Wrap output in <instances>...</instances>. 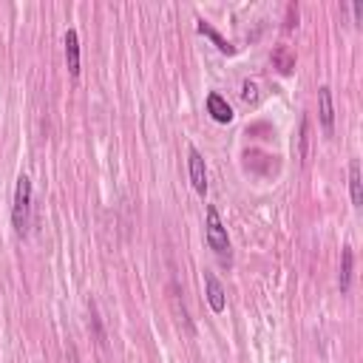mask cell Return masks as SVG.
<instances>
[{
	"mask_svg": "<svg viewBox=\"0 0 363 363\" xmlns=\"http://www.w3.org/2000/svg\"><path fill=\"white\" fill-rule=\"evenodd\" d=\"M241 99H244L247 105H255V102H258V85H255L252 79H244V82H241Z\"/></svg>",
	"mask_w": 363,
	"mask_h": 363,
	"instance_id": "7c38bea8",
	"label": "cell"
},
{
	"mask_svg": "<svg viewBox=\"0 0 363 363\" xmlns=\"http://www.w3.org/2000/svg\"><path fill=\"white\" fill-rule=\"evenodd\" d=\"M292 26H298V9L295 6L286 9V28H292Z\"/></svg>",
	"mask_w": 363,
	"mask_h": 363,
	"instance_id": "5bb4252c",
	"label": "cell"
},
{
	"mask_svg": "<svg viewBox=\"0 0 363 363\" xmlns=\"http://www.w3.org/2000/svg\"><path fill=\"white\" fill-rule=\"evenodd\" d=\"M65 65H68V74L71 77H79V37H77V28H68L65 37Z\"/></svg>",
	"mask_w": 363,
	"mask_h": 363,
	"instance_id": "8992f818",
	"label": "cell"
},
{
	"mask_svg": "<svg viewBox=\"0 0 363 363\" xmlns=\"http://www.w3.org/2000/svg\"><path fill=\"white\" fill-rule=\"evenodd\" d=\"M349 193H352V204L360 207L363 204V179H360L357 162H349Z\"/></svg>",
	"mask_w": 363,
	"mask_h": 363,
	"instance_id": "30bf717a",
	"label": "cell"
},
{
	"mask_svg": "<svg viewBox=\"0 0 363 363\" xmlns=\"http://www.w3.org/2000/svg\"><path fill=\"white\" fill-rule=\"evenodd\" d=\"M354 17H357V20L363 17V6H360V3H354Z\"/></svg>",
	"mask_w": 363,
	"mask_h": 363,
	"instance_id": "9a60e30c",
	"label": "cell"
},
{
	"mask_svg": "<svg viewBox=\"0 0 363 363\" xmlns=\"http://www.w3.org/2000/svg\"><path fill=\"white\" fill-rule=\"evenodd\" d=\"M309 156V119H301V159Z\"/></svg>",
	"mask_w": 363,
	"mask_h": 363,
	"instance_id": "4fadbf2b",
	"label": "cell"
},
{
	"mask_svg": "<svg viewBox=\"0 0 363 363\" xmlns=\"http://www.w3.org/2000/svg\"><path fill=\"white\" fill-rule=\"evenodd\" d=\"M207 113H210L218 125L233 122V108H230V102H227L221 94H216V91H210V94H207Z\"/></svg>",
	"mask_w": 363,
	"mask_h": 363,
	"instance_id": "52a82bcc",
	"label": "cell"
},
{
	"mask_svg": "<svg viewBox=\"0 0 363 363\" xmlns=\"http://www.w3.org/2000/svg\"><path fill=\"white\" fill-rule=\"evenodd\" d=\"M204 295H207V303H210V309H213L216 315L224 312L227 295H224V286L218 284V278H216L213 272H204Z\"/></svg>",
	"mask_w": 363,
	"mask_h": 363,
	"instance_id": "5b68a950",
	"label": "cell"
},
{
	"mask_svg": "<svg viewBox=\"0 0 363 363\" xmlns=\"http://www.w3.org/2000/svg\"><path fill=\"white\" fill-rule=\"evenodd\" d=\"M196 28H199V34H204L207 40H213V45H216L221 54H235V45H230V43H227V40H224V37H221L210 23H207V20H201V17H199V20H196Z\"/></svg>",
	"mask_w": 363,
	"mask_h": 363,
	"instance_id": "ba28073f",
	"label": "cell"
},
{
	"mask_svg": "<svg viewBox=\"0 0 363 363\" xmlns=\"http://www.w3.org/2000/svg\"><path fill=\"white\" fill-rule=\"evenodd\" d=\"M318 116H320L323 133H332L335 130V108H332V88L329 85L318 88Z\"/></svg>",
	"mask_w": 363,
	"mask_h": 363,
	"instance_id": "277c9868",
	"label": "cell"
},
{
	"mask_svg": "<svg viewBox=\"0 0 363 363\" xmlns=\"http://www.w3.org/2000/svg\"><path fill=\"white\" fill-rule=\"evenodd\" d=\"M204 238H207V247L218 255V261L230 264V235H227V227L213 204L204 207Z\"/></svg>",
	"mask_w": 363,
	"mask_h": 363,
	"instance_id": "6da1fadb",
	"label": "cell"
},
{
	"mask_svg": "<svg viewBox=\"0 0 363 363\" xmlns=\"http://www.w3.org/2000/svg\"><path fill=\"white\" fill-rule=\"evenodd\" d=\"M272 65H275L281 74H292V68H295V54H292L286 45H278V48L272 51Z\"/></svg>",
	"mask_w": 363,
	"mask_h": 363,
	"instance_id": "8fae6325",
	"label": "cell"
},
{
	"mask_svg": "<svg viewBox=\"0 0 363 363\" xmlns=\"http://www.w3.org/2000/svg\"><path fill=\"white\" fill-rule=\"evenodd\" d=\"M28 216H31V179L20 173L14 184V204H11V224L20 235L28 230Z\"/></svg>",
	"mask_w": 363,
	"mask_h": 363,
	"instance_id": "7a4b0ae2",
	"label": "cell"
},
{
	"mask_svg": "<svg viewBox=\"0 0 363 363\" xmlns=\"http://www.w3.org/2000/svg\"><path fill=\"white\" fill-rule=\"evenodd\" d=\"M187 173H190V184L199 196L207 193V167H204V156L199 153V147H187Z\"/></svg>",
	"mask_w": 363,
	"mask_h": 363,
	"instance_id": "3957f363",
	"label": "cell"
},
{
	"mask_svg": "<svg viewBox=\"0 0 363 363\" xmlns=\"http://www.w3.org/2000/svg\"><path fill=\"white\" fill-rule=\"evenodd\" d=\"M352 269H354V252L352 247H343L340 250V292L352 289Z\"/></svg>",
	"mask_w": 363,
	"mask_h": 363,
	"instance_id": "9c48e42d",
	"label": "cell"
}]
</instances>
